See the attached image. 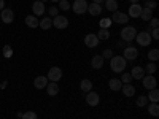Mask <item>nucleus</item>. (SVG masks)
I'll return each instance as SVG.
<instances>
[{
  "mask_svg": "<svg viewBox=\"0 0 159 119\" xmlns=\"http://www.w3.org/2000/svg\"><path fill=\"white\" fill-rule=\"evenodd\" d=\"M126 59L123 56H113L110 59V68L115 72V73H123L126 70Z\"/></svg>",
  "mask_w": 159,
  "mask_h": 119,
  "instance_id": "nucleus-1",
  "label": "nucleus"
},
{
  "mask_svg": "<svg viewBox=\"0 0 159 119\" xmlns=\"http://www.w3.org/2000/svg\"><path fill=\"white\" fill-rule=\"evenodd\" d=\"M135 35H137V30H135V27H132V25H124L123 30H121V38L127 43H130L132 40H135Z\"/></svg>",
  "mask_w": 159,
  "mask_h": 119,
  "instance_id": "nucleus-2",
  "label": "nucleus"
},
{
  "mask_svg": "<svg viewBox=\"0 0 159 119\" xmlns=\"http://www.w3.org/2000/svg\"><path fill=\"white\" fill-rule=\"evenodd\" d=\"M135 40H137V45L139 46H150L151 45V42H153V38H151V35H150V32H139L137 35H135Z\"/></svg>",
  "mask_w": 159,
  "mask_h": 119,
  "instance_id": "nucleus-3",
  "label": "nucleus"
},
{
  "mask_svg": "<svg viewBox=\"0 0 159 119\" xmlns=\"http://www.w3.org/2000/svg\"><path fill=\"white\" fill-rule=\"evenodd\" d=\"M52 19V27H56V29H67V25H69V19L65 18V16H54V18H51Z\"/></svg>",
  "mask_w": 159,
  "mask_h": 119,
  "instance_id": "nucleus-4",
  "label": "nucleus"
},
{
  "mask_svg": "<svg viewBox=\"0 0 159 119\" xmlns=\"http://www.w3.org/2000/svg\"><path fill=\"white\" fill-rule=\"evenodd\" d=\"M88 2L86 0H75L73 2V13H76V15H84V13L88 11Z\"/></svg>",
  "mask_w": 159,
  "mask_h": 119,
  "instance_id": "nucleus-5",
  "label": "nucleus"
},
{
  "mask_svg": "<svg viewBox=\"0 0 159 119\" xmlns=\"http://www.w3.org/2000/svg\"><path fill=\"white\" fill-rule=\"evenodd\" d=\"M0 21H3L5 24H11L13 21H15V13H13V10L3 8L2 11H0Z\"/></svg>",
  "mask_w": 159,
  "mask_h": 119,
  "instance_id": "nucleus-6",
  "label": "nucleus"
},
{
  "mask_svg": "<svg viewBox=\"0 0 159 119\" xmlns=\"http://www.w3.org/2000/svg\"><path fill=\"white\" fill-rule=\"evenodd\" d=\"M123 57H124L126 60H134V59H137V57H139V49H137L135 46H127V48H124Z\"/></svg>",
  "mask_w": 159,
  "mask_h": 119,
  "instance_id": "nucleus-7",
  "label": "nucleus"
},
{
  "mask_svg": "<svg viewBox=\"0 0 159 119\" xmlns=\"http://www.w3.org/2000/svg\"><path fill=\"white\" fill-rule=\"evenodd\" d=\"M142 83H143V87H145V89H148V90L154 89L156 84H157L156 78H154L153 75H145V76L142 78Z\"/></svg>",
  "mask_w": 159,
  "mask_h": 119,
  "instance_id": "nucleus-8",
  "label": "nucleus"
},
{
  "mask_svg": "<svg viewBox=\"0 0 159 119\" xmlns=\"http://www.w3.org/2000/svg\"><path fill=\"white\" fill-rule=\"evenodd\" d=\"M62 78V70L59 67H51L49 72H48V79L52 83H57L59 79Z\"/></svg>",
  "mask_w": 159,
  "mask_h": 119,
  "instance_id": "nucleus-9",
  "label": "nucleus"
},
{
  "mask_svg": "<svg viewBox=\"0 0 159 119\" xmlns=\"http://www.w3.org/2000/svg\"><path fill=\"white\" fill-rule=\"evenodd\" d=\"M111 21L116 22V24H124L129 22V16L126 13H121V11H113V16H111Z\"/></svg>",
  "mask_w": 159,
  "mask_h": 119,
  "instance_id": "nucleus-10",
  "label": "nucleus"
},
{
  "mask_svg": "<svg viewBox=\"0 0 159 119\" xmlns=\"http://www.w3.org/2000/svg\"><path fill=\"white\" fill-rule=\"evenodd\" d=\"M99 102H100V97H99L97 92H92V90H89L88 94H86V103L89 105V107H97Z\"/></svg>",
  "mask_w": 159,
  "mask_h": 119,
  "instance_id": "nucleus-11",
  "label": "nucleus"
},
{
  "mask_svg": "<svg viewBox=\"0 0 159 119\" xmlns=\"http://www.w3.org/2000/svg\"><path fill=\"white\" fill-rule=\"evenodd\" d=\"M84 45H86L88 48H96V46H99V38H97V35H96V33H88V35L84 37Z\"/></svg>",
  "mask_w": 159,
  "mask_h": 119,
  "instance_id": "nucleus-12",
  "label": "nucleus"
},
{
  "mask_svg": "<svg viewBox=\"0 0 159 119\" xmlns=\"http://www.w3.org/2000/svg\"><path fill=\"white\" fill-rule=\"evenodd\" d=\"M32 11H34V16H42L45 13V3L40 2V0H35L32 5Z\"/></svg>",
  "mask_w": 159,
  "mask_h": 119,
  "instance_id": "nucleus-13",
  "label": "nucleus"
},
{
  "mask_svg": "<svg viewBox=\"0 0 159 119\" xmlns=\"http://www.w3.org/2000/svg\"><path fill=\"white\" fill-rule=\"evenodd\" d=\"M142 5L139 3H132L130 8H129V13H127V16L129 18H140V13H142Z\"/></svg>",
  "mask_w": 159,
  "mask_h": 119,
  "instance_id": "nucleus-14",
  "label": "nucleus"
},
{
  "mask_svg": "<svg viewBox=\"0 0 159 119\" xmlns=\"http://www.w3.org/2000/svg\"><path fill=\"white\" fill-rule=\"evenodd\" d=\"M46 84H48V78L43 76V75H40V76H37V78L34 79V86H35V89H45Z\"/></svg>",
  "mask_w": 159,
  "mask_h": 119,
  "instance_id": "nucleus-15",
  "label": "nucleus"
},
{
  "mask_svg": "<svg viewBox=\"0 0 159 119\" xmlns=\"http://www.w3.org/2000/svg\"><path fill=\"white\" fill-rule=\"evenodd\" d=\"M46 92H48V95H51V97H54V95H57L59 94V86H57V83H52V81H49L48 84H46Z\"/></svg>",
  "mask_w": 159,
  "mask_h": 119,
  "instance_id": "nucleus-16",
  "label": "nucleus"
},
{
  "mask_svg": "<svg viewBox=\"0 0 159 119\" xmlns=\"http://www.w3.org/2000/svg\"><path fill=\"white\" fill-rule=\"evenodd\" d=\"M88 11H89L91 16H99L102 13V7L99 3H89L88 5Z\"/></svg>",
  "mask_w": 159,
  "mask_h": 119,
  "instance_id": "nucleus-17",
  "label": "nucleus"
},
{
  "mask_svg": "<svg viewBox=\"0 0 159 119\" xmlns=\"http://www.w3.org/2000/svg\"><path fill=\"white\" fill-rule=\"evenodd\" d=\"M103 62H105V59L102 56H94V57H92V60H91V67L99 70V68L103 67Z\"/></svg>",
  "mask_w": 159,
  "mask_h": 119,
  "instance_id": "nucleus-18",
  "label": "nucleus"
},
{
  "mask_svg": "<svg viewBox=\"0 0 159 119\" xmlns=\"http://www.w3.org/2000/svg\"><path fill=\"white\" fill-rule=\"evenodd\" d=\"M130 76H132V79H142L145 76L143 67H134V68L130 70Z\"/></svg>",
  "mask_w": 159,
  "mask_h": 119,
  "instance_id": "nucleus-19",
  "label": "nucleus"
},
{
  "mask_svg": "<svg viewBox=\"0 0 159 119\" xmlns=\"http://www.w3.org/2000/svg\"><path fill=\"white\" fill-rule=\"evenodd\" d=\"M121 90H123V94L126 97H134L135 95V87L132 86V84H123Z\"/></svg>",
  "mask_w": 159,
  "mask_h": 119,
  "instance_id": "nucleus-20",
  "label": "nucleus"
},
{
  "mask_svg": "<svg viewBox=\"0 0 159 119\" xmlns=\"http://www.w3.org/2000/svg\"><path fill=\"white\" fill-rule=\"evenodd\" d=\"M108 87H110L111 90H121V87H123L121 79H118V78H111L110 81H108Z\"/></svg>",
  "mask_w": 159,
  "mask_h": 119,
  "instance_id": "nucleus-21",
  "label": "nucleus"
},
{
  "mask_svg": "<svg viewBox=\"0 0 159 119\" xmlns=\"http://www.w3.org/2000/svg\"><path fill=\"white\" fill-rule=\"evenodd\" d=\"M25 24H27V27H30V29H35V27H38V19H37V16H34V15H29V16H25Z\"/></svg>",
  "mask_w": 159,
  "mask_h": 119,
  "instance_id": "nucleus-22",
  "label": "nucleus"
},
{
  "mask_svg": "<svg viewBox=\"0 0 159 119\" xmlns=\"http://www.w3.org/2000/svg\"><path fill=\"white\" fill-rule=\"evenodd\" d=\"M80 89H81L84 94H88L89 90H92V81H91V79H81V83H80Z\"/></svg>",
  "mask_w": 159,
  "mask_h": 119,
  "instance_id": "nucleus-23",
  "label": "nucleus"
},
{
  "mask_svg": "<svg viewBox=\"0 0 159 119\" xmlns=\"http://www.w3.org/2000/svg\"><path fill=\"white\" fill-rule=\"evenodd\" d=\"M38 27H42L43 30H48L49 27H52V19L51 18H43L42 21H38Z\"/></svg>",
  "mask_w": 159,
  "mask_h": 119,
  "instance_id": "nucleus-24",
  "label": "nucleus"
},
{
  "mask_svg": "<svg viewBox=\"0 0 159 119\" xmlns=\"http://www.w3.org/2000/svg\"><path fill=\"white\" fill-rule=\"evenodd\" d=\"M140 18H142L143 21H147V22H148V21L153 18V10H150V8H142Z\"/></svg>",
  "mask_w": 159,
  "mask_h": 119,
  "instance_id": "nucleus-25",
  "label": "nucleus"
},
{
  "mask_svg": "<svg viewBox=\"0 0 159 119\" xmlns=\"http://www.w3.org/2000/svg\"><path fill=\"white\" fill-rule=\"evenodd\" d=\"M147 99H148V102H151V103H157V100H159V90H157L156 87L151 89Z\"/></svg>",
  "mask_w": 159,
  "mask_h": 119,
  "instance_id": "nucleus-26",
  "label": "nucleus"
},
{
  "mask_svg": "<svg viewBox=\"0 0 159 119\" xmlns=\"http://www.w3.org/2000/svg\"><path fill=\"white\" fill-rule=\"evenodd\" d=\"M105 8L108 11H118V2L116 0H105Z\"/></svg>",
  "mask_w": 159,
  "mask_h": 119,
  "instance_id": "nucleus-27",
  "label": "nucleus"
},
{
  "mask_svg": "<svg viewBox=\"0 0 159 119\" xmlns=\"http://www.w3.org/2000/svg\"><path fill=\"white\" fill-rule=\"evenodd\" d=\"M97 38H99V42H105V40H108L110 38V30L108 29H100L99 33H97Z\"/></svg>",
  "mask_w": 159,
  "mask_h": 119,
  "instance_id": "nucleus-28",
  "label": "nucleus"
},
{
  "mask_svg": "<svg viewBox=\"0 0 159 119\" xmlns=\"http://www.w3.org/2000/svg\"><path fill=\"white\" fill-rule=\"evenodd\" d=\"M143 70H145V73H148V75H153V73H156L157 67H156V64H154V62H148V64H147V67H145Z\"/></svg>",
  "mask_w": 159,
  "mask_h": 119,
  "instance_id": "nucleus-29",
  "label": "nucleus"
},
{
  "mask_svg": "<svg viewBox=\"0 0 159 119\" xmlns=\"http://www.w3.org/2000/svg\"><path fill=\"white\" fill-rule=\"evenodd\" d=\"M135 103H137V107H140V108L147 107V105H148V99H147V95H139L137 100H135Z\"/></svg>",
  "mask_w": 159,
  "mask_h": 119,
  "instance_id": "nucleus-30",
  "label": "nucleus"
},
{
  "mask_svg": "<svg viewBox=\"0 0 159 119\" xmlns=\"http://www.w3.org/2000/svg\"><path fill=\"white\" fill-rule=\"evenodd\" d=\"M148 59L151 60V62H156L157 59H159V49H151L150 52H148Z\"/></svg>",
  "mask_w": 159,
  "mask_h": 119,
  "instance_id": "nucleus-31",
  "label": "nucleus"
},
{
  "mask_svg": "<svg viewBox=\"0 0 159 119\" xmlns=\"http://www.w3.org/2000/svg\"><path fill=\"white\" fill-rule=\"evenodd\" d=\"M148 113L151 116H157L159 114V107H157V103H151L150 107H148Z\"/></svg>",
  "mask_w": 159,
  "mask_h": 119,
  "instance_id": "nucleus-32",
  "label": "nucleus"
},
{
  "mask_svg": "<svg viewBox=\"0 0 159 119\" xmlns=\"http://www.w3.org/2000/svg\"><path fill=\"white\" fill-rule=\"evenodd\" d=\"M59 10L69 11L70 10V2H67V0H59Z\"/></svg>",
  "mask_w": 159,
  "mask_h": 119,
  "instance_id": "nucleus-33",
  "label": "nucleus"
},
{
  "mask_svg": "<svg viewBox=\"0 0 159 119\" xmlns=\"http://www.w3.org/2000/svg\"><path fill=\"white\" fill-rule=\"evenodd\" d=\"M11 56H13V49H11V46H10V45H5V46H3V57L10 59Z\"/></svg>",
  "mask_w": 159,
  "mask_h": 119,
  "instance_id": "nucleus-34",
  "label": "nucleus"
},
{
  "mask_svg": "<svg viewBox=\"0 0 159 119\" xmlns=\"http://www.w3.org/2000/svg\"><path fill=\"white\" fill-rule=\"evenodd\" d=\"M21 117H22V119H38L35 111H25V113H24Z\"/></svg>",
  "mask_w": 159,
  "mask_h": 119,
  "instance_id": "nucleus-35",
  "label": "nucleus"
},
{
  "mask_svg": "<svg viewBox=\"0 0 159 119\" xmlns=\"http://www.w3.org/2000/svg\"><path fill=\"white\" fill-rule=\"evenodd\" d=\"M110 25H111V19H108V18H103L100 21V29H108Z\"/></svg>",
  "mask_w": 159,
  "mask_h": 119,
  "instance_id": "nucleus-36",
  "label": "nucleus"
},
{
  "mask_svg": "<svg viewBox=\"0 0 159 119\" xmlns=\"http://www.w3.org/2000/svg\"><path fill=\"white\" fill-rule=\"evenodd\" d=\"M156 7H157V2H156V0H147V2H145V8H150V10L154 11Z\"/></svg>",
  "mask_w": 159,
  "mask_h": 119,
  "instance_id": "nucleus-37",
  "label": "nucleus"
},
{
  "mask_svg": "<svg viewBox=\"0 0 159 119\" xmlns=\"http://www.w3.org/2000/svg\"><path fill=\"white\" fill-rule=\"evenodd\" d=\"M130 81H132V76H130V73H123L121 83H123V84H130Z\"/></svg>",
  "mask_w": 159,
  "mask_h": 119,
  "instance_id": "nucleus-38",
  "label": "nucleus"
},
{
  "mask_svg": "<svg viewBox=\"0 0 159 119\" xmlns=\"http://www.w3.org/2000/svg\"><path fill=\"white\" fill-rule=\"evenodd\" d=\"M48 13H49V16H51V18H54V16H57V15H59V8L51 7V8H48Z\"/></svg>",
  "mask_w": 159,
  "mask_h": 119,
  "instance_id": "nucleus-39",
  "label": "nucleus"
},
{
  "mask_svg": "<svg viewBox=\"0 0 159 119\" xmlns=\"http://www.w3.org/2000/svg\"><path fill=\"white\" fill-rule=\"evenodd\" d=\"M102 57H103V59H108V60H110V59L113 57V51H111V49H105V51L102 52Z\"/></svg>",
  "mask_w": 159,
  "mask_h": 119,
  "instance_id": "nucleus-40",
  "label": "nucleus"
},
{
  "mask_svg": "<svg viewBox=\"0 0 159 119\" xmlns=\"http://www.w3.org/2000/svg\"><path fill=\"white\" fill-rule=\"evenodd\" d=\"M148 22H150V25H151L153 29H157V27H159V19H157V18H154V16H153Z\"/></svg>",
  "mask_w": 159,
  "mask_h": 119,
  "instance_id": "nucleus-41",
  "label": "nucleus"
},
{
  "mask_svg": "<svg viewBox=\"0 0 159 119\" xmlns=\"http://www.w3.org/2000/svg\"><path fill=\"white\" fill-rule=\"evenodd\" d=\"M150 35H151L153 40H159V29H153V30L150 32Z\"/></svg>",
  "mask_w": 159,
  "mask_h": 119,
  "instance_id": "nucleus-42",
  "label": "nucleus"
},
{
  "mask_svg": "<svg viewBox=\"0 0 159 119\" xmlns=\"http://www.w3.org/2000/svg\"><path fill=\"white\" fill-rule=\"evenodd\" d=\"M5 8V0H0V11Z\"/></svg>",
  "mask_w": 159,
  "mask_h": 119,
  "instance_id": "nucleus-43",
  "label": "nucleus"
},
{
  "mask_svg": "<svg viewBox=\"0 0 159 119\" xmlns=\"http://www.w3.org/2000/svg\"><path fill=\"white\" fill-rule=\"evenodd\" d=\"M102 2H105V0H92V3H99V5H100Z\"/></svg>",
  "mask_w": 159,
  "mask_h": 119,
  "instance_id": "nucleus-44",
  "label": "nucleus"
},
{
  "mask_svg": "<svg viewBox=\"0 0 159 119\" xmlns=\"http://www.w3.org/2000/svg\"><path fill=\"white\" fill-rule=\"evenodd\" d=\"M130 3H139V0H129Z\"/></svg>",
  "mask_w": 159,
  "mask_h": 119,
  "instance_id": "nucleus-45",
  "label": "nucleus"
},
{
  "mask_svg": "<svg viewBox=\"0 0 159 119\" xmlns=\"http://www.w3.org/2000/svg\"><path fill=\"white\" fill-rule=\"evenodd\" d=\"M51 2H59V0H51Z\"/></svg>",
  "mask_w": 159,
  "mask_h": 119,
  "instance_id": "nucleus-46",
  "label": "nucleus"
},
{
  "mask_svg": "<svg viewBox=\"0 0 159 119\" xmlns=\"http://www.w3.org/2000/svg\"><path fill=\"white\" fill-rule=\"evenodd\" d=\"M34 2H35V0H34Z\"/></svg>",
  "mask_w": 159,
  "mask_h": 119,
  "instance_id": "nucleus-47",
  "label": "nucleus"
}]
</instances>
